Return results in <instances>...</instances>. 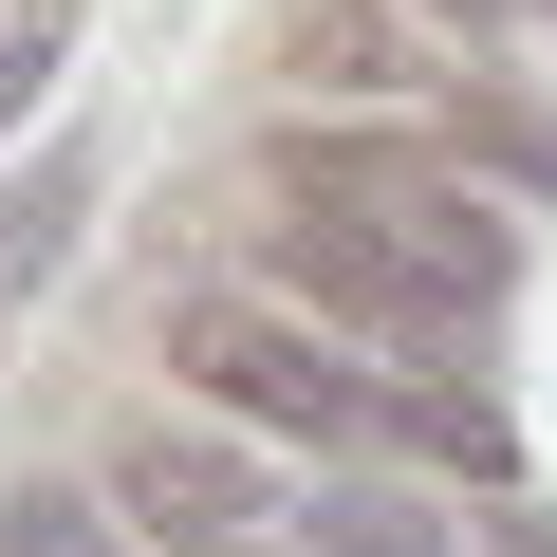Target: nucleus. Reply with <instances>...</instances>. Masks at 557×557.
<instances>
[{"mask_svg": "<svg viewBox=\"0 0 557 557\" xmlns=\"http://www.w3.org/2000/svg\"><path fill=\"white\" fill-rule=\"evenodd\" d=\"M298 75H335V94H372V75H391V20H372V0H335V20H298Z\"/></svg>", "mask_w": 557, "mask_h": 557, "instance_id": "0eeeda50", "label": "nucleus"}, {"mask_svg": "<svg viewBox=\"0 0 557 557\" xmlns=\"http://www.w3.org/2000/svg\"><path fill=\"white\" fill-rule=\"evenodd\" d=\"M372 428H409V446H428V465H465V483L502 465V409H483V391H372Z\"/></svg>", "mask_w": 557, "mask_h": 557, "instance_id": "20e7f679", "label": "nucleus"}, {"mask_svg": "<svg viewBox=\"0 0 557 557\" xmlns=\"http://www.w3.org/2000/svg\"><path fill=\"white\" fill-rule=\"evenodd\" d=\"M317 539H335V557H446V520H428V502H391V483H335V502H317Z\"/></svg>", "mask_w": 557, "mask_h": 557, "instance_id": "39448f33", "label": "nucleus"}, {"mask_svg": "<svg viewBox=\"0 0 557 557\" xmlns=\"http://www.w3.org/2000/svg\"><path fill=\"white\" fill-rule=\"evenodd\" d=\"M465 149H483V168H520V186H557V131H539V112H465Z\"/></svg>", "mask_w": 557, "mask_h": 557, "instance_id": "1a4fd4ad", "label": "nucleus"}, {"mask_svg": "<svg viewBox=\"0 0 557 557\" xmlns=\"http://www.w3.org/2000/svg\"><path fill=\"white\" fill-rule=\"evenodd\" d=\"M168 354H186L223 409H260V428H317V446H335V428H372V372H354L335 335H298V317H260V298H186V317H168Z\"/></svg>", "mask_w": 557, "mask_h": 557, "instance_id": "f257e3e1", "label": "nucleus"}, {"mask_svg": "<svg viewBox=\"0 0 557 557\" xmlns=\"http://www.w3.org/2000/svg\"><path fill=\"white\" fill-rule=\"evenodd\" d=\"M0 557H112V520L75 483H20V502H0Z\"/></svg>", "mask_w": 557, "mask_h": 557, "instance_id": "423d86ee", "label": "nucleus"}, {"mask_svg": "<svg viewBox=\"0 0 557 557\" xmlns=\"http://www.w3.org/2000/svg\"><path fill=\"white\" fill-rule=\"evenodd\" d=\"M75 205H94V186H75V168H38V186H20V223H0V260H20V278H38V260L75 242Z\"/></svg>", "mask_w": 557, "mask_h": 557, "instance_id": "6e6552de", "label": "nucleus"}, {"mask_svg": "<svg viewBox=\"0 0 557 557\" xmlns=\"http://www.w3.org/2000/svg\"><path fill=\"white\" fill-rule=\"evenodd\" d=\"M260 278L317 298V317H372V335H446V278H428L372 205H317V186H298V223H260Z\"/></svg>", "mask_w": 557, "mask_h": 557, "instance_id": "f03ea898", "label": "nucleus"}, {"mask_svg": "<svg viewBox=\"0 0 557 557\" xmlns=\"http://www.w3.org/2000/svg\"><path fill=\"white\" fill-rule=\"evenodd\" d=\"M112 520H149V539H186V557H260V539H278V483H260L242 446H205V428H131V446H112Z\"/></svg>", "mask_w": 557, "mask_h": 557, "instance_id": "7ed1b4c3", "label": "nucleus"}, {"mask_svg": "<svg viewBox=\"0 0 557 557\" xmlns=\"http://www.w3.org/2000/svg\"><path fill=\"white\" fill-rule=\"evenodd\" d=\"M57 38H75V20H57V0H20V38H0V112H20V94L57 75Z\"/></svg>", "mask_w": 557, "mask_h": 557, "instance_id": "9d476101", "label": "nucleus"}]
</instances>
